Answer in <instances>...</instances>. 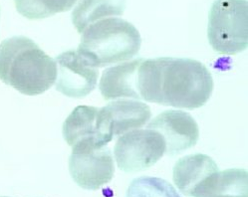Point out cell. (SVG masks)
I'll return each instance as SVG.
<instances>
[{
	"label": "cell",
	"mask_w": 248,
	"mask_h": 197,
	"mask_svg": "<svg viewBox=\"0 0 248 197\" xmlns=\"http://www.w3.org/2000/svg\"><path fill=\"white\" fill-rule=\"evenodd\" d=\"M166 152L163 136L154 130H134L119 136L115 158L119 168L137 172L155 166Z\"/></svg>",
	"instance_id": "cell-6"
},
{
	"label": "cell",
	"mask_w": 248,
	"mask_h": 197,
	"mask_svg": "<svg viewBox=\"0 0 248 197\" xmlns=\"http://www.w3.org/2000/svg\"><path fill=\"white\" fill-rule=\"evenodd\" d=\"M191 196L248 197V173L240 168L217 170L194 188Z\"/></svg>",
	"instance_id": "cell-11"
},
{
	"label": "cell",
	"mask_w": 248,
	"mask_h": 197,
	"mask_svg": "<svg viewBox=\"0 0 248 197\" xmlns=\"http://www.w3.org/2000/svg\"><path fill=\"white\" fill-rule=\"evenodd\" d=\"M217 170H219L217 165L210 156L202 153L190 154L176 161L173 167L172 179L183 194L191 196L194 188Z\"/></svg>",
	"instance_id": "cell-12"
},
{
	"label": "cell",
	"mask_w": 248,
	"mask_h": 197,
	"mask_svg": "<svg viewBox=\"0 0 248 197\" xmlns=\"http://www.w3.org/2000/svg\"><path fill=\"white\" fill-rule=\"evenodd\" d=\"M141 38L139 30L121 18H107L88 26L77 52L95 68L126 62L139 53Z\"/></svg>",
	"instance_id": "cell-3"
},
{
	"label": "cell",
	"mask_w": 248,
	"mask_h": 197,
	"mask_svg": "<svg viewBox=\"0 0 248 197\" xmlns=\"http://www.w3.org/2000/svg\"><path fill=\"white\" fill-rule=\"evenodd\" d=\"M57 64L33 40L15 36L0 44V80L26 96H38L55 84Z\"/></svg>",
	"instance_id": "cell-2"
},
{
	"label": "cell",
	"mask_w": 248,
	"mask_h": 197,
	"mask_svg": "<svg viewBox=\"0 0 248 197\" xmlns=\"http://www.w3.org/2000/svg\"><path fill=\"white\" fill-rule=\"evenodd\" d=\"M77 0H14L15 7L22 16L31 20L66 12L72 8Z\"/></svg>",
	"instance_id": "cell-15"
},
{
	"label": "cell",
	"mask_w": 248,
	"mask_h": 197,
	"mask_svg": "<svg viewBox=\"0 0 248 197\" xmlns=\"http://www.w3.org/2000/svg\"><path fill=\"white\" fill-rule=\"evenodd\" d=\"M137 89L140 100L194 110L210 99L214 79L209 70L194 59H143L138 68Z\"/></svg>",
	"instance_id": "cell-1"
},
{
	"label": "cell",
	"mask_w": 248,
	"mask_h": 197,
	"mask_svg": "<svg viewBox=\"0 0 248 197\" xmlns=\"http://www.w3.org/2000/svg\"><path fill=\"white\" fill-rule=\"evenodd\" d=\"M63 137L70 147L84 140L106 147L113 139L114 133L103 107L78 106L63 123Z\"/></svg>",
	"instance_id": "cell-7"
},
{
	"label": "cell",
	"mask_w": 248,
	"mask_h": 197,
	"mask_svg": "<svg viewBox=\"0 0 248 197\" xmlns=\"http://www.w3.org/2000/svg\"><path fill=\"white\" fill-rule=\"evenodd\" d=\"M56 89L69 98H83L92 93L98 83L99 71L75 50L63 52L56 58Z\"/></svg>",
	"instance_id": "cell-8"
},
{
	"label": "cell",
	"mask_w": 248,
	"mask_h": 197,
	"mask_svg": "<svg viewBox=\"0 0 248 197\" xmlns=\"http://www.w3.org/2000/svg\"><path fill=\"white\" fill-rule=\"evenodd\" d=\"M126 197H182L167 181L159 177L140 176L131 182Z\"/></svg>",
	"instance_id": "cell-16"
},
{
	"label": "cell",
	"mask_w": 248,
	"mask_h": 197,
	"mask_svg": "<svg viewBox=\"0 0 248 197\" xmlns=\"http://www.w3.org/2000/svg\"><path fill=\"white\" fill-rule=\"evenodd\" d=\"M2 197H7V196H2Z\"/></svg>",
	"instance_id": "cell-17"
},
{
	"label": "cell",
	"mask_w": 248,
	"mask_h": 197,
	"mask_svg": "<svg viewBox=\"0 0 248 197\" xmlns=\"http://www.w3.org/2000/svg\"><path fill=\"white\" fill-rule=\"evenodd\" d=\"M69 171L73 181L83 189L97 190L109 183L115 173L113 154L107 147L91 141H80L72 147Z\"/></svg>",
	"instance_id": "cell-5"
},
{
	"label": "cell",
	"mask_w": 248,
	"mask_h": 197,
	"mask_svg": "<svg viewBox=\"0 0 248 197\" xmlns=\"http://www.w3.org/2000/svg\"><path fill=\"white\" fill-rule=\"evenodd\" d=\"M143 58L107 68L102 74L99 89L105 100L132 98L140 100L137 89L138 68Z\"/></svg>",
	"instance_id": "cell-10"
},
{
	"label": "cell",
	"mask_w": 248,
	"mask_h": 197,
	"mask_svg": "<svg viewBox=\"0 0 248 197\" xmlns=\"http://www.w3.org/2000/svg\"><path fill=\"white\" fill-rule=\"evenodd\" d=\"M210 46L223 55H235L248 45V4L246 0H216L208 15Z\"/></svg>",
	"instance_id": "cell-4"
},
{
	"label": "cell",
	"mask_w": 248,
	"mask_h": 197,
	"mask_svg": "<svg viewBox=\"0 0 248 197\" xmlns=\"http://www.w3.org/2000/svg\"><path fill=\"white\" fill-rule=\"evenodd\" d=\"M148 129L161 134L166 141V152L174 156L198 143L200 129L198 122L188 113L170 110L156 116Z\"/></svg>",
	"instance_id": "cell-9"
},
{
	"label": "cell",
	"mask_w": 248,
	"mask_h": 197,
	"mask_svg": "<svg viewBox=\"0 0 248 197\" xmlns=\"http://www.w3.org/2000/svg\"><path fill=\"white\" fill-rule=\"evenodd\" d=\"M126 0H79L72 12V22L79 33L88 26L110 16H121Z\"/></svg>",
	"instance_id": "cell-14"
},
{
	"label": "cell",
	"mask_w": 248,
	"mask_h": 197,
	"mask_svg": "<svg viewBox=\"0 0 248 197\" xmlns=\"http://www.w3.org/2000/svg\"><path fill=\"white\" fill-rule=\"evenodd\" d=\"M113 128L114 136L138 130L150 121V106L140 101L118 100L103 106Z\"/></svg>",
	"instance_id": "cell-13"
}]
</instances>
